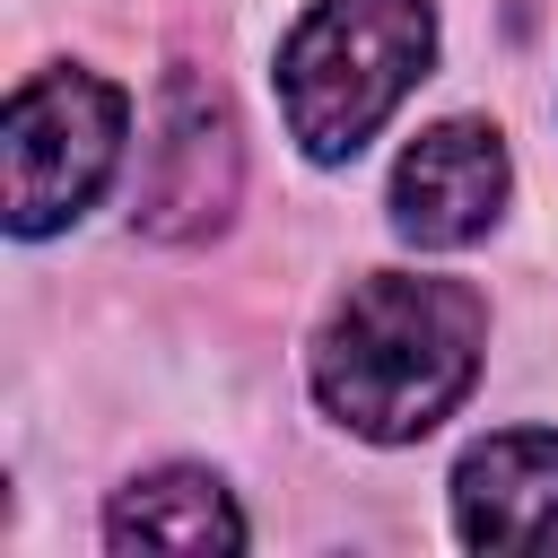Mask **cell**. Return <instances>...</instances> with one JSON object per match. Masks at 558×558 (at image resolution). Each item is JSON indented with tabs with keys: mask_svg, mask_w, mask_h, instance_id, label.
I'll return each mask as SVG.
<instances>
[{
	"mask_svg": "<svg viewBox=\"0 0 558 558\" xmlns=\"http://www.w3.org/2000/svg\"><path fill=\"white\" fill-rule=\"evenodd\" d=\"M480 357H488V296L471 279L366 270L314 340V401L366 445H410L462 410Z\"/></svg>",
	"mask_w": 558,
	"mask_h": 558,
	"instance_id": "6da1fadb",
	"label": "cell"
},
{
	"mask_svg": "<svg viewBox=\"0 0 558 558\" xmlns=\"http://www.w3.org/2000/svg\"><path fill=\"white\" fill-rule=\"evenodd\" d=\"M427 0H314L279 44V113L314 166H340L384 131V113L427 78Z\"/></svg>",
	"mask_w": 558,
	"mask_h": 558,
	"instance_id": "7a4b0ae2",
	"label": "cell"
},
{
	"mask_svg": "<svg viewBox=\"0 0 558 558\" xmlns=\"http://www.w3.org/2000/svg\"><path fill=\"white\" fill-rule=\"evenodd\" d=\"M122 87L96 70H35L9 96V235L70 227L122 157Z\"/></svg>",
	"mask_w": 558,
	"mask_h": 558,
	"instance_id": "3957f363",
	"label": "cell"
},
{
	"mask_svg": "<svg viewBox=\"0 0 558 558\" xmlns=\"http://www.w3.org/2000/svg\"><path fill=\"white\" fill-rule=\"evenodd\" d=\"M235 183H244V140H235L227 96L201 70H174L166 78V105H157L148 166H140V209H131L140 235H157V244L218 235L227 209H235Z\"/></svg>",
	"mask_w": 558,
	"mask_h": 558,
	"instance_id": "277c9868",
	"label": "cell"
},
{
	"mask_svg": "<svg viewBox=\"0 0 558 558\" xmlns=\"http://www.w3.org/2000/svg\"><path fill=\"white\" fill-rule=\"evenodd\" d=\"M506 183H514V166H506L497 122L453 113V122H436V131H418L401 148V166H392V227H401V244L453 253V244L497 227Z\"/></svg>",
	"mask_w": 558,
	"mask_h": 558,
	"instance_id": "5b68a950",
	"label": "cell"
},
{
	"mask_svg": "<svg viewBox=\"0 0 558 558\" xmlns=\"http://www.w3.org/2000/svg\"><path fill=\"white\" fill-rule=\"evenodd\" d=\"M453 532L471 549H558V427L480 436L453 471Z\"/></svg>",
	"mask_w": 558,
	"mask_h": 558,
	"instance_id": "8992f818",
	"label": "cell"
},
{
	"mask_svg": "<svg viewBox=\"0 0 558 558\" xmlns=\"http://www.w3.org/2000/svg\"><path fill=\"white\" fill-rule=\"evenodd\" d=\"M113 549H244V514L218 471H148L105 514Z\"/></svg>",
	"mask_w": 558,
	"mask_h": 558,
	"instance_id": "52a82bcc",
	"label": "cell"
}]
</instances>
